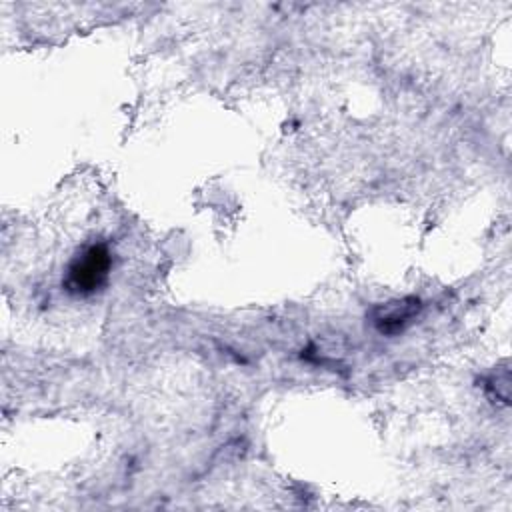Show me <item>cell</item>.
I'll return each instance as SVG.
<instances>
[{"label":"cell","instance_id":"1","mask_svg":"<svg viewBox=\"0 0 512 512\" xmlns=\"http://www.w3.org/2000/svg\"><path fill=\"white\" fill-rule=\"evenodd\" d=\"M112 252L106 242L84 246L68 264L62 288L72 296H92L100 292L110 278Z\"/></svg>","mask_w":512,"mask_h":512},{"label":"cell","instance_id":"2","mask_svg":"<svg viewBox=\"0 0 512 512\" xmlns=\"http://www.w3.org/2000/svg\"><path fill=\"white\" fill-rule=\"evenodd\" d=\"M420 308H422L420 300L414 296H408L402 300H392V302L374 306L370 312V318H372L374 328L380 334L394 336V334L402 332L412 322V318L418 316Z\"/></svg>","mask_w":512,"mask_h":512}]
</instances>
